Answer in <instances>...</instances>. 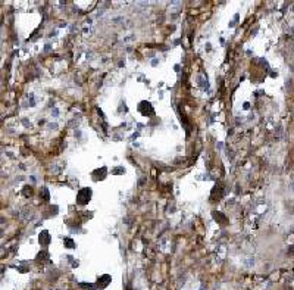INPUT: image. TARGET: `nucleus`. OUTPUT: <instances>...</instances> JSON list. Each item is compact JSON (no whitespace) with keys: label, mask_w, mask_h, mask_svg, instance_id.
<instances>
[{"label":"nucleus","mask_w":294,"mask_h":290,"mask_svg":"<svg viewBox=\"0 0 294 290\" xmlns=\"http://www.w3.org/2000/svg\"><path fill=\"white\" fill-rule=\"evenodd\" d=\"M90 196H91V190L90 188H84V190H81L80 193H78V203H81V205H84V203H87L88 200H90Z\"/></svg>","instance_id":"obj_1"},{"label":"nucleus","mask_w":294,"mask_h":290,"mask_svg":"<svg viewBox=\"0 0 294 290\" xmlns=\"http://www.w3.org/2000/svg\"><path fill=\"white\" fill-rule=\"evenodd\" d=\"M50 242V237H49V233H43V234H40V243L41 245H47Z\"/></svg>","instance_id":"obj_2"},{"label":"nucleus","mask_w":294,"mask_h":290,"mask_svg":"<svg viewBox=\"0 0 294 290\" xmlns=\"http://www.w3.org/2000/svg\"><path fill=\"white\" fill-rule=\"evenodd\" d=\"M65 243H66V246H68V247H71V249H72V247L75 246V245H74V242L71 240V239H66V240H65Z\"/></svg>","instance_id":"obj_3"}]
</instances>
